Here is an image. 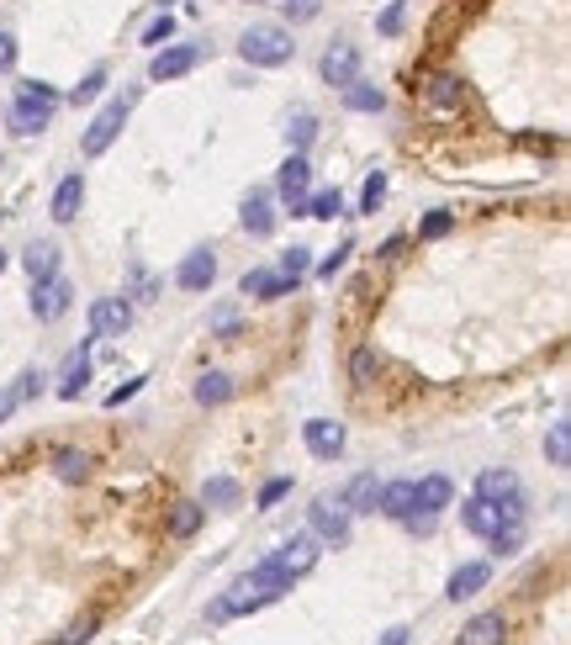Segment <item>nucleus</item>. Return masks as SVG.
I'll return each mask as SVG.
<instances>
[{"mask_svg": "<svg viewBox=\"0 0 571 645\" xmlns=\"http://www.w3.org/2000/svg\"><path fill=\"white\" fill-rule=\"evenodd\" d=\"M291 582H297V577H286L275 561H260L249 577L233 582V593L223 603H217V619H223V614H254V608H265V603H275L281 593H291Z\"/></svg>", "mask_w": 571, "mask_h": 645, "instance_id": "1", "label": "nucleus"}, {"mask_svg": "<svg viewBox=\"0 0 571 645\" xmlns=\"http://www.w3.org/2000/svg\"><path fill=\"white\" fill-rule=\"evenodd\" d=\"M53 112H59V90L43 85V80H22L16 85V101H11V133H43V127L53 122Z\"/></svg>", "mask_w": 571, "mask_h": 645, "instance_id": "2", "label": "nucleus"}, {"mask_svg": "<svg viewBox=\"0 0 571 645\" xmlns=\"http://www.w3.org/2000/svg\"><path fill=\"white\" fill-rule=\"evenodd\" d=\"M238 53H244V64H249V69H281V64H291L297 43H291V32H286V27L260 22V27H249L244 38H238Z\"/></svg>", "mask_w": 571, "mask_h": 645, "instance_id": "3", "label": "nucleus"}, {"mask_svg": "<svg viewBox=\"0 0 571 645\" xmlns=\"http://www.w3.org/2000/svg\"><path fill=\"white\" fill-rule=\"evenodd\" d=\"M133 90H127V96H117V101H106L101 106V112H96V122H90L85 127V138H80V149L90 154V159H96V154H106V149H112V143H117V133H122V127H127V112H133Z\"/></svg>", "mask_w": 571, "mask_h": 645, "instance_id": "4", "label": "nucleus"}, {"mask_svg": "<svg viewBox=\"0 0 571 645\" xmlns=\"http://www.w3.org/2000/svg\"><path fill=\"white\" fill-rule=\"evenodd\" d=\"M69 307H75V286H69L64 275L32 281V318H38V323H59Z\"/></svg>", "mask_w": 571, "mask_h": 645, "instance_id": "5", "label": "nucleus"}, {"mask_svg": "<svg viewBox=\"0 0 571 645\" xmlns=\"http://www.w3.org/2000/svg\"><path fill=\"white\" fill-rule=\"evenodd\" d=\"M307 186H312V164H307V154H291L281 170H275V196H281L286 207H291V217H302Z\"/></svg>", "mask_w": 571, "mask_h": 645, "instance_id": "6", "label": "nucleus"}, {"mask_svg": "<svg viewBox=\"0 0 571 645\" xmlns=\"http://www.w3.org/2000/svg\"><path fill=\"white\" fill-rule=\"evenodd\" d=\"M318 75H323V85H349V80H360V48L355 43H328L323 48V59H318Z\"/></svg>", "mask_w": 571, "mask_h": 645, "instance_id": "7", "label": "nucleus"}, {"mask_svg": "<svg viewBox=\"0 0 571 645\" xmlns=\"http://www.w3.org/2000/svg\"><path fill=\"white\" fill-rule=\"evenodd\" d=\"M318 556H323V540H318V534H291V540L281 545V550H275V566H281L286 571V577H302V571H312V566H318Z\"/></svg>", "mask_w": 571, "mask_h": 645, "instance_id": "8", "label": "nucleus"}, {"mask_svg": "<svg viewBox=\"0 0 571 645\" xmlns=\"http://www.w3.org/2000/svg\"><path fill=\"white\" fill-rule=\"evenodd\" d=\"M127 328H133V307H127V297H101L96 307H90V334L96 339H122Z\"/></svg>", "mask_w": 571, "mask_h": 645, "instance_id": "9", "label": "nucleus"}, {"mask_svg": "<svg viewBox=\"0 0 571 645\" xmlns=\"http://www.w3.org/2000/svg\"><path fill=\"white\" fill-rule=\"evenodd\" d=\"M302 439H307V450L318 455V460H334V455H344V445H349V434H344L339 418H307V423H302Z\"/></svg>", "mask_w": 571, "mask_h": 645, "instance_id": "10", "label": "nucleus"}, {"mask_svg": "<svg viewBox=\"0 0 571 645\" xmlns=\"http://www.w3.org/2000/svg\"><path fill=\"white\" fill-rule=\"evenodd\" d=\"M196 64H201L196 43H164L154 53V64H149V80H180V75H191Z\"/></svg>", "mask_w": 571, "mask_h": 645, "instance_id": "11", "label": "nucleus"}, {"mask_svg": "<svg viewBox=\"0 0 571 645\" xmlns=\"http://www.w3.org/2000/svg\"><path fill=\"white\" fill-rule=\"evenodd\" d=\"M307 524H312V534H318L323 545H349V513L339 503H328V497L307 508Z\"/></svg>", "mask_w": 571, "mask_h": 645, "instance_id": "12", "label": "nucleus"}, {"mask_svg": "<svg viewBox=\"0 0 571 645\" xmlns=\"http://www.w3.org/2000/svg\"><path fill=\"white\" fill-rule=\"evenodd\" d=\"M175 281H180V291H207L217 281V254L212 249H191L186 260H180Z\"/></svg>", "mask_w": 571, "mask_h": 645, "instance_id": "13", "label": "nucleus"}, {"mask_svg": "<svg viewBox=\"0 0 571 645\" xmlns=\"http://www.w3.org/2000/svg\"><path fill=\"white\" fill-rule=\"evenodd\" d=\"M85 381H90V339H80V349H69V360H64V371H59V392L64 402H75L85 392Z\"/></svg>", "mask_w": 571, "mask_h": 645, "instance_id": "14", "label": "nucleus"}, {"mask_svg": "<svg viewBox=\"0 0 571 645\" xmlns=\"http://www.w3.org/2000/svg\"><path fill=\"white\" fill-rule=\"evenodd\" d=\"M376 492H381V482H376V471H360L355 482H349L344 492H339V508L355 519V513H376Z\"/></svg>", "mask_w": 571, "mask_h": 645, "instance_id": "15", "label": "nucleus"}, {"mask_svg": "<svg viewBox=\"0 0 571 645\" xmlns=\"http://www.w3.org/2000/svg\"><path fill=\"white\" fill-rule=\"evenodd\" d=\"M450 476H423V482H413V513H434L439 519V508H450Z\"/></svg>", "mask_w": 571, "mask_h": 645, "instance_id": "16", "label": "nucleus"}, {"mask_svg": "<svg viewBox=\"0 0 571 645\" xmlns=\"http://www.w3.org/2000/svg\"><path fill=\"white\" fill-rule=\"evenodd\" d=\"M487 582H492V566H487V561H466V566H455V577H450V587H445V598H450V603L476 598Z\"/></svg>", "mask_w": 571, "mask_h": 645, "instance_id": "17", "label": "nucleus"}, {"mask_svg": "<svg viewBox=\"0 0 571 645\" xmlns=\"http://www.w3.org/2000/svg\"><path fill=\"white\" fill-rule=\"evenodd\" d=\"M85 207V175H64L59 191H53V223H75Z\"/></svg>", "mask_w": 571, "mask_h": 645, "instance_id": "18", "label": "nucleus"}, {"mask_svg": "<svg viewBox=\"0 0 571 645\" xmlns=\"http://www.w3.org/2000/svg\"><path fill=\"white\" fill-rule=\"evenodd\" d=\"M460 524L471 534H482V540H492V534L503 529V513H497V503H487V497H471V503L460 508Z\"/></svg>", "mask_w": 571, "mask_h": 645, "instance_id": "19", "label": "nucleus"}, {"mask_svg": "<svg viewBox=\"0 0 571 645\" xmlns=\"http://www.w3.org/2000/svg\"><path fill=\"white\" fill-rule=\"evenodd\" d=\"M244 233H254V238H270V233H275L270 191H249V196H244Z\"/></svg>", "mask_w": 571, "mask_h": 645, "instance_id": "20", "label": "nucleus"}, {"mask_svg": "<svg viewBox=\"0 0 571 645\" xmlns=\"http://www.w3.org/2000/svg\"><path fill=\"white\" fill-rule=\"evenodd\" d=\"M503 635H508V619L503 614H476L466 630H460L455 645H503Z\"/></svg>", "mask_w": 571, "mask_h": 645, "instance_id": "21", "label": "nucleus"}, {"mask_svg": "<svg viewBox=\"0 0 571 645\" xmlns=\"http://www.w3.org/2000/svg\"><path fill=\"white\" fill-rule=\"evenodd\" d=\"M476 497H487V503H508V497H519V476L508 466H492L476 476Z\"/></svg>", "mask_w": 571, "mask_h": 645, "instance_id": "22", "label": "nucleus"}, {"mask_svg": "<svg viewBox=\"0 0 571 645\" xmlns=\"http://www.w3.org/2000/svg\"><path fill=\"white\" fill-rule=\"evenodd\" d=\"M376 513H386V519H408L413 513V482H381V492H376Z\"/></svg>", "mask_w": 571, "mask_h": 645, "instance_id": "23", "label": "nucleus"}, {"mask_svg": "<svg viewBox=\"0 0 571 645\" xmlns=\"http://www.w3.org/2000/svg\"><path fill=\"white\" fill-rule=\"evenodd\" d=\"M238 291H244V297H260V302L291 297V286H286L275 270H244V281H238Z\"/></svg>", "mask_w": 571, "mask_h": 645, "instance_id": "24", "label": "nucleus"}, {"mask_svg": "<svg viewBox=\"0 0 571 645\" xmlns=\"http://www.w3.org/2000/svg\"><path fill=\"white\" fill-rule=\"evenodd\" d=\"M344 106H349V112H365V117H376L381 106H386V96H381L376 85H365V80H349V85H344Z\"/></svg>", "mask_w": 571, "mask_h": 645, "instance_id": "25", "label": "nucleus"}, {"mask_svg": "<svg viewBox=\"0 0 571 645\" xmlns=\"http://www.w3.org/2000/svg\"><path fill=\"white\" fill-rule=\"evenodd\" d=\"M233 397V376H223V371H207L196 381V402L201 408H223V402Z\"/></svg>", "mask_w": 571, "mask_h": 645, "instance_id": "26", "label": "nucleus"}, {"mask_svg": "<svg viewBox=\"0 0 571 645\" xmlns=\"http://www.w3.org/2000/svg\"><path fill=\"white\" fill-rule=\"evenodd\" d=\"M22 265H27L32 281H48V275H59V244H32V249L22 254Z\"/></svg>", "mask_w": 571, "mask_h": 645, "instance_id": "27", "label": "nucleus"}, {"mask_svg": "<svg viewBox=\"0 0 571 645\" xmlns=\"http://www.w3.org/2000/svg\"><path fill=\"white\" fill-rule=\"evenodd\" d=\"M423 96H429L434 106H460L466 101V80L460 75H434L429 85H423Z\"/></svg>", "mask_w": 571, "mask_h": 645, "instance_id": "28", "label": "nucleus"}, {"mask_svg": "<svg viewBox=\"0 0 571 645\" xmlns=\"http://www.w3.org/2000/svg\"><path fill=\"white\" fill-rule=\"evenodd\" d=\"M312 138H318V117H312V112H291V117H286V143H291V154H307Z\"/></svg>", "mask_w": 571, "mask_h": 645, "instance_id": "29", "label": "nucleus"}, {"mask_svg": "<svg viewBox=\"0 0 571 645\" xmlns=\"http://www.w3.org/2000/svg\"><path fill=\"white\" fill-rule=\"evenodd\" d=\"M339 212H344V196L339 191H312L302 201V217H318V223H334Z\"/></svg>", "mask_w": 571, "mask_h": 645, "instance_id": "30", "label": "nucleus"}, {"mask_svg": "<svg viewBox=\"0 0 571 645\" xmlns=\"http://www.w3.org/2000/svg\"><path fill=\"white\" fill-rule=\"evenodd\" d=\"M53 476H59V482H85V476H90V455L85 450H59V455H53Z\"/></svg>", "mask_w": 571, "mask_h": 645, "instance_id": "31", "label": "nucleus"}, {"mask_svg": "<svg viewBox=\"0 0 571 645\" xmlns=\"http://www.w3.org/2000/svg\"><path fill=\"white\" fill-rule=\"evenodd\" d=\"M201 519H207V508H201V503H175V513H170V534H175V540H191V534L201 529Z\"/></svg>", "mask_w": 571, "mask_h": 645, "instance_id": "32", "label": "nucleus"}, {"mask_svg": "<svg viewBox=\"0 0 571 645\" xmlns=\"http://www.w3.org/2000/svg\"><path fill=\"white\" fill-rule=\"evenodd\" d=\"M238 503V482L233 476H212L207 487H201V508H233Z\"/></svg>", "mask_w": 571, "mask_h": 645, "instance_id": "33", "label": "nucleus"}, {"mask_svg": "<svg viewBox=\"0 0 571 645\" xmlns=\"http://www.w3.org/2000/svg\"><path fill=\"white\" fill-rule=\"evenodd\" d=\"M307 254H312V249H302V244H291V249L281 254V270H275V275H281V281H286L291 291H297V281H302V275H307V265H312Z\"/></svg>", "mask_w": 571, "mask_h": 645, "instance_id": "34", "label": "nucleus"}, {"mask_svg": "<svg viewBox=\"0 0 571 645\" xmlns=\"http://www.w3.org/2000/svg\"><path fill=\"white\" fill-rule=\"evenodd\" d=\"M376 371H381V360H376V349H371V344L349 355V381H355V386H371V381H376Z\"/></svg>", "mask_w": 571, "mask_h": 645, "instance_id": "35", "label": "nucleus"}, {"mask_svg": "<svg viewBox=\"0 0 571 645\" xmlns=\"http://www.w3.org/2000/svg\"><path fill=\"white\" fill-rule=\"evenodd\" d=\"M545 455H550V466H566V460H571V423H550Z\"/></svg>", "mask_w": 571, "mask_h": 645, "instance_id": "36", "label": "nucleus"}, {"mask_svg": "<svg viewBox=\"0 0 571 645\" xmlns=\"http://www.w3.org/2000/svg\"><path fill=\"white\" fill-rule=\"evenodd\" d=\"M101 90H106V69H90V75H85L75 90H69V106H90Z\"/></svg>", "mask_w": 571, "mask_h": 645, "instance_id": "37", "label": "nucleus"}, {"mask_svg": "<svg viewBox=\"0 0 571 645\" xmlns=\"http://www.w3.org/2000/svg\"><path fill=\"white\" fill-rule=\"evenodd\" d=\"M402 22H408V0H392V6L376 16V32H381V38H397Z\"/></svg>", "mask_w": 571, "mask_h": 645, "instance_id": "38", "label": "nucleus"}, {"mask_svg": "<svg viewBox=\"0 0 571 645\" xmlns=\"http://www.w3.org/2000/svg\"><path fill=\"white\" fill-rule=\"evenodd\" d=\"M170 38H175V16H170V11H164V16H154V22L143 27V43H149V48H164Z\"/></svg>", "mask_w": 571, "mask_h": 645, "instance_id": "39", "label": "nucleus"}, {"mask_svg": "<svg viewBox=\"0 0 571 645\" xmlns=\"http://www.w3.org/2000/svg\"><path fill=\"white\" fill-rule=\"evenodd\" d=\"M43 371H38V365H32V371H22V376H16L11 386H16V397H22V402H32V397H43Z\"/></svg>", "mask_w": 571, "mask_h": 645, "instance_id": "40", "label": "nucleus"}, {"mask_svg": "<svg viewBox=\"0 0 571 645\" xmlns=\"http://www.w3.org/2000/svg\"><path fill=\"white\" fill-rule=\"evenodd\" d=\"M450 228H455V212H429V217L418 223V238H445Z\"/></svg>", "mask_w": 571, "mask_h": 645, "instance_id": "41", "label": "nucleus"}, {"mask_svg": "<svg viewBox=\"0 0 571 645\" xmlns=\"http://www.w3.org/2000/svg\"><path fill=\"white\" fill-rule=\"evenodd\" d=\"M381 201H386V175L376 170L371 180H365V191H360V212H376Z\"/></svg>", "mask_w": 571, "mask_h": 645, "instance_id": "42", "label": "nucleus"}, {"mask_svg": "<svg viewBox=\"0 0 571 645\" xmlns=\"http://www.w3.org/2000/svg\"><path fill=\"white\" fill-rule=\"evenodd\" d=\"M286 492H291V476H275V482H265V487H260V497H254V503H260V508H275Z\"/></svg>", "mask_w": 571, "mask_h": 645, "instance_id": "43", "label": "nucleus"}, {"mask_svg": "<svg viewBox=\"0 0 571 645\" xmlns=\"http://www.w3.org/2000/svg\"><path fill=\"white\" fill-rule=\"evenodd\" d=\"M349 254H355V244H349V238H344V244L334 249V254H328V260L318 265V275H323V281H334V275L344 270V260H349Z\"/></svg>", "mask_w": 571, "mask_h": 645, "instance_id": "44", "label": "nucleus"}, {"mask_svg": "<svg viewBox=\"0 0 571 645\" xmlns=\"http://www.w3.org/2000/svg\"><path fill=\"white\" fill-rule=\"evenodd\" d=\"M133 291H138V302H154V297H159V281H154L143 265H133Z\"/></svg>", "mask_w": 571, "mask_h": 645, "instance_id": "45", "label": "nucleus"}, {"mask_svg": "<svg viewBox=\"0 0 571 645\" xmlns=\"http://www.w3.org/2000/svg\"><path fill=\"white\" fill-rule=\"evenodd\" d=\"M212 328H217L223 339H233V334H238V312H233V307H223V312L212 318Z\"/></svg>", "mask_w": 571, "mask_h": 645, "instance_id": "46", "label": "nucleus"}, {"mask_svg": "<svg viewBox=\"0 0 571 645\" xmlns=\"http://www.w3.org/2000/svg\"><path fill=\"white\" fill-rule=\"evenodd\" d=\"M6 69H16V38L0 32V75H6Z\"/></svg>", "mask_w": 571, "mask_h": 645, "instance_id": "47", "label": "nucleus"}, {"mask_svg": "<svg viewBox=\"0 0 571 645\" xmlns=\"http://www.w3.org/2000/svg\"><path fill=\"white\" fill-rule=\"evenodd\" d=\"M16 408H22V397H16V386H0V423H6Z\"/></svg>", "mask_w": 571, "mask_h": 645, "instance_id": "48", "label": "nucleus"}, {"mask_svg": "<svg viewBox=\"0 0 571 645\" xmlns=\"http://www.w3.org/2000/svg\"><path fill=\"white\" fill-rule=\"evenodd\" d=\"M90 630H96V619H80V624H75V630H69L59 645H85V640H90Z\"/></svg>", "mask_w": 571, "mask_h": 645, "instance_id": "49", "label": "nucleus"}, {"mask_svg": "<svg viewBox=\"0 0 571 645\" xmlns=\"http://www.w3.org/2000/svg\"><path fill=\"white\" fill-rule=\"evenodd\" d=\"M138 386H143V381H127V386H117V392H112V397H106V408H122V402H127V397H138Z\"/></svg>", "mask_w": 571, "mask_h": 645, "instance_id": "50", "label": "nucleus"}, {"mask_svg": "<svg viewBox=\"0 0 571 645\" xmlns=\"http://www.w3.org/2000/svg\"><path fill=\"white\" fill-rule=\"evenodd\" d=\"M381 645H408V630H402V624H392V630L381 635Z\"/></svg>", "mask_w": 571, "mask_h": 645, "instance_id": "51", "label": "nucleus"}, {"mask_svg": "<svg viewBox=\"0 0 571 645\" xmlns=\"http://www.w3.org/2000/svg\"><path fill=\"white\" fill-rule=\"evenodd\" d=\"M6 265H11V254H6V249H0V270H6Z\"/></svg>", "mask_w": 571, "mask_h": 645, "instance_id": "52", "label": "nucleus"}, {"mask_svg": "<svg viewBox=\"0 0 571 645\" xmlns=\"http://www.w3.org/2000/svg\"><path fill=\"white\" fill-rule=\"evenodd\" d=\"M159 6H164V0H159Z\"/></svg>", "mask_w": 571, "mask_h": 645, "instance_id": "53", "label": "nucleus"}, {"mask_svg": "<svg viewBox=\"0 0 571 645\" xmlns=\"http://www.w3.org/2000/svg\"><path fill=\"white\" fill-rule=\"evenodd\" d=\"M286 6H291V0H286Z\"/></svg>", "mask_w": 571, "mask_h": 645, "instance_id": "54", "label": "nucleus"}]
</instances>
